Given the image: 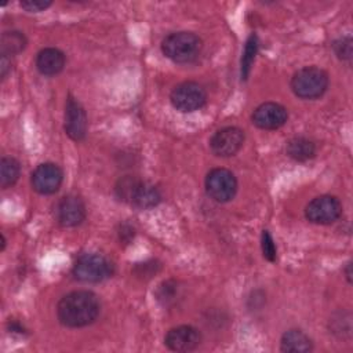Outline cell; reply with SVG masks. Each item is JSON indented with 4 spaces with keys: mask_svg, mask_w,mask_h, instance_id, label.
Wrapping results in <instances>:
<instances>
[{
    "mask_svg": "<svg viewBox=\"0 0 353 353\" xmlns=\"http://www.w3.org/2000/svg\"><path fill=\"white\" fill-rule=\"evenodd\" d=\"M99 312V298L87 290H77L63 295L57 306L59 323L69 328H81L92 324Z\"/></svg>",
    "mask_w": 353,
    "mask_h": 353,
    "instance_id": "1",
    "label": "cell"
},
{
    "mask_svg": "<svg viewBox=\"0 0 353 353\" xmlns=\"http://www.w3.org/2000/svg\"><path fill=\"white\" fill-rule=\"evenodd\" d=\"M114 192L121 201L139 210L153 208L161 201V193L153 183L132 175L120 178L114 185Z\"/></svg>",
    "mask_w": 353,
    "mask_h": 353,
    "instance_id": "2",
    "label": "cell"
},
{
    "mask_svg": "<svg viewBox=\"0 0 353 353\" xmlns=\"http://www.w3.org/2000/svg\"><path fill=\"white\" fill-rule=\"evenodd\" d=\"M203 41L193 32H174L161 41L163 54L175 63L193 62L201 52Z\"/></svg>",
    "mask_w": 353,
    "mask_h": 353,
    "instance_id": "3",
    "label": "cell"
},
{
    "mask_svg": "<svg viewBox=\"0 0 353 353\" xmlns=\"http://www.w3.org/2000/svg\"><path fill=\"white\" fill-rule=\"evenodd\" d=\"M328 88V74L317 66H305L291 79L292 92L302 99L320 98Z\"/></svg>",
    "mask_w": 353,
    "mask_h": 353,
    "instance_id": "4",
    "label": "cell"
},
{
    "mask_svg": "<svg viewBox=\"0 0 353 353\" xmlns=\"http://www.w3.org/2000/svg\"><path fill=\"white\" fill-rule=\"evenodd\" d=\"M114 272L113 263L101 254H83L73 266V276L84 283H99Z\"/></svg>",
    "mask_w": 353,
    "mask_h": 353,
    "instance_id": "5",
    "label": "cell"
},
{
    "mask_svg": "<svg viewBox=\"0 0 353 353\" xmlns=\"http://www.w3.org/2000/svg\"><path fill=\"white\" fill-rule=\"evenodd\" d=\"M171 105L183 113H190L201 109L207 102L204 87L196 81H183L174 87L170 94Z\"/></svg>",
    "mask_w": 353,
    "mask_h": 353,
    "instance_id": "6",
    "label": "cell"
},
{
    "mask_svg": "<svg viewBox=\"0 0 353 353\" xmlns=\"http://www.w3.org/2000/svg\"><path fill=\"white\" fill-rule=\"evenodd\" d=\"M205 192L216 203L230 201L237 192V179L226 168H214L205 176Z\"/></svg>",
    "mask_w": 353,
    "mask_h": 353,
    "instance_id": "7",
    "label": "cell"
},
{
    "mask_svg": "<svg viewBox=\"0 0 353 353\" xmlns=\"http://www.w3.org/2000/svg\"><path fill=\"white\" fill-rule=\"evenodd\" d=\"M342 214V204L335 196L323 194L314 197L305 208V216L309 222L317 225H330Z\"/></svg>",
    "mask_w": 353,
    "mask_h": 353,
    "instance_id": "8",
    "label": "cell"
},
{
    "mask_svg": "<svg viewBox=\"0 0 353 353\" xmlns=\"http://www.w3.org/2000/svg\"><path fill=\"white\" fill-rule=\"evenodd\" d=\"M244 131L239 127H223L211 137L210 148L215 156L230 157L241 149L244 143Z\"/></svg>",
    "mask_w": 353,
    "mask_h": 353,
    "instance_id": "9",
    "label": "cell"
},
{
    "mask_svg": "<svg viewBox=\"0 0 353 353\" xmlns=\"http://www.w3.org/2000/svg\"><path fill=\"white\" fill-rule=\"evenodd\" d=\"M88 130V120L81 103L72 95L68 97L65 103V132L76 142L85 138Z\"/></svg>",
    "mask_w": 353,
    "mask_h": 353,
    "instance_id": "10",
    "label": "cell"
},
{
    "mask_svg": "<svg viewBox=\"0 0 353 353\" xmlns=\"http://www.w3.org/2000/svg\"><path fill=\"white\" fill-rule=\"evenodd\" d=\"M32 186L40 194L55 193L63 181V172L59 165L54 163L39 164L32 172Z\"/></svg>",
    "mask_w": 353,
    "mask_h": 353,
    "instance_id": "11",
    "label": "cell"
},
{
    "mask_svg": "<svg viewBox=\"0 0 353 353\" xmlns=\"http://www.w3.org/2000/svg\"><path fill=\"white\" fill-rule=\"evenodd\" d=\"M252 123L261 130H277L288 119L287 109L276 102H263L252 112Z\"/></svg>",
    "mask_w": 353,
    "mask_h": 353,
    "instance_id": "12",
    "label": "cell"
},
{
    "mask_svg": "<svg viewBox=\"0 0 353 353\" xmlns=\"http://www.w3.org/2000/svg\"><path fill=\"white\" fill-rule=\"evenodd\" d=\"M201 342V334L192 325H178L171 328L165 338V346L172 352H192L199 347Z\"/></svg>",
    "mask_w": 353,
    "mask_h": 353,
    "instance_id": "13",
    "label": "cell"
},
{
    "mask_svg": "<svg viewBox=\"0 0 353 353\" xmlns=\"http://www.w3.org/2000/svg\"><path fill=\"white\" fill-rule=\"evenodd\" d=\"M57 219L63 228H74L85 218V205L79 196H63L57 204Z\"/></svg>",
    "mask_w": 353,
    "mask_h": 353,
    "instance_id": "14",
    "label": "cell"
},
{
    "mask_svg": "<svg viewBox=\"0 0 353 353\" xmlns=\"http://www.w3.org/2000/svg\"><path fill=\"white\" fill-rule=\"evenodd\" d=\"M65 54L55 47L43 48L36 57V68L44 76H55L61 73L65 68Z\"/></svg>",
    "mask_w": 353,
    "mask_h": 353,
    "instance_id": "15",
    "label": "cell"
},
{
    "mask_svg": "<svg viewBox=\"0 0 353 353\" xmlns=\"http://www.w3.org/2000/svg\"><path fill=\"white\" fill-rule=\"evenodd\" d=\"M313 349L310 338L301 330H288L280 341V350L287 353H307Z\"/></svg>",
    "mask_w": 353,
    "mask_h": 353,
    "instance_id": "16",
    "label": "cell"
},
{
    "mask_svg": "<svg viewBox=\"0 0 353 353\" xmlns=\"http://www.w3.org/2000/svg\"><path fill=\"white\" fill-rule=\"evenodd\" d=\"M285 153L295 161H307L316 156V143L305 137H295L287 142Z\"/></svg>",
    "mask_w": 353,
    "mask_h": 353,
    "instance_id": "17",
    "label": "cell"
},
{
    "mask_svg": "<svg viewBox=\"0 0 353 353\" xmlns=\"http://www.w3.org/2000/svg\"><path fill=\"white\" fill-rule=\"evenodd\" d=\"M28 40L25 34L19 30H7L1 34L0 39V48L1 54H6L8 57L17 55L26 47Z\"/></svg>",
    "mask_w": 353,
    "mask_h": 353,
    "instance_id": "18",
    "label": "cell"
},
{
    "mask_svg": "<svg viewBox=\"0 0 353 353\" xmlns=\"http://www.w3.org/2000/svg\"><path fill=\"white\" fill-rule=\"evenodd\" d=\"M21 165L14 157H3L0 160V186L3 189L11 188L19 178Z\"/></svg>",
    "mask_w": 353,
    "mask_h": 353,
    "instance_id": "19",
    "label": "cell"
},
{
    "mask_svg": "<svg viewBox=\"0 0 353 353\" xmlns=\"http://www.w3.org/2000/svg\"><path fill=\"white\" fill-rule=\"evenodd\" d=\"M258 46H259V41H258V37L256 34H251L245 43V47H244V52H243V57H241V79L243 80H247L248 79V74L251 72V68H252V63H254V59H255V55L258 52Z\"/></svg>",
    "mask_w": 353,
    "mask_h": 353,
    "instance_id": "20",
    "label": "cell"
},
{
    "mask_svg": "<svg viewBox=\"0 0 353 353\" xmlns=\"http://www.w3.org/2000/svg\"><path fill=\"white\" fill-rule=\"evenodd\" d=\"M332 50L341 61H350L353 54V40L350 36H342L332 43Z\"/></svg>",
    "mask_w": 353,
    "mask_h": 353,
    "instance_id": "21",
    "label": "cell"
},
{
    "mask_svg": "<svg viewBox=\"0 0 353 353\" xmlns=\"http://www.w3.org/2000/svg\"><path fill=\"white\" fill-rule=\"evenodd\" d=\"M261 248H262V255L266 261L269 262H274L277 258V247L274 244V240L272 237V234L268 230L262 232V237H261Z\"/></svg>",
    "mask_w": 353,
    "mask_h": 353,
    "instance_id": "22",
    "label": "cell"
},
{
    "mask_svg": "<svg viewBox=\"0 0 353 353\" xmlns=\"http://www.w3.org/2000/svg\"><path fill=\"white\" fill-rule=\"evenodd\" d=\"M175 294H176V284L172 281H164L157 291V299L163 303H168L170 301L174 299Z\"/></svg>",
    "mask_w": 353,
    "mask_h": 353,
    "instance_id": "23",
    "label": "cell"
},
{
    "mask_svg": "<svg viewBox=\"0 0 353 353\" xmlns=\"http://www.w3.org/2000/svg\"><path fill=\"white\" fill-rule=\"evenodd\" d=\"M52 4L51 0H22L19 6L28 12H40Z\"/></svg>",
    "mask_w": 353,
    "mask_h": 353,
    "instance_id": "24",
    "label": "cell"
},
{
    "mask_svg": "<svg viewBox=\"0 0 353 353\" xmlns=\"http://www.w3.org/2000/svg\"><path fill=\"white\" fill-rule=\"evenodd\" d=\"M159 265H156V262L154 261H150V262H145V263H141V265H138L135 269H134V272H135V274L137 276H141V277H150V276H153L157 270H159Z\"/></svg>",
    "mask_w": 353,
    "mask_h": 353,
    "instance_id": "25",
    "label": "cell"
},
{
    "mask_svg": "<svg viewBox=\"0 0 353 353\" xmlns=\"http://www.w3.org/2000/svg\"><path fill=\"white\" fill-rule=\"evenodd\" d=\"M11 69H12L11 57H8L6 54H1L0 55V76H1V80H4L8 76Z\"/></svg>",
    "mask_w": 353,
    "mask_h": 353,
    "instance_id": "26",
    "label": "cell"
},
{
    "mask_svg": "<svg viewBox=\"0 0 353 353\" xmlns=\"http://www.w3.org/2000/svg\"><path fill=\"white\" fill-rule=\"evenodd\" d=\"M120 230H123V233L119 232L120 240H123V241H130V240L134 237V229H132L130 225H123Z\"/></svg>",
    "mask_w": 353,
    "mask_h": 353,
    "instance_id": "27",
    "label": "cell"
},
{
    "mask_svg": "<svg viewBox=\"0 0 353 353\" xmlns=\"http://www.w3.org/2000/svg\"><path fill=\"white\" fill-rule=\"evenodd\" d=\"M8 330H10V332H17V334H25L26 332L25 328L18 321H10L8 323Z\"/></svg>",
    "mask_w": 353,
    "mask_h": 353,
    "instance_id": "28",
    "label": "cell"
},
{
    "mask_svg": "<svg viewBox=\"0 0 353 353\" xmlns=\"http://www.w3.org/2000/svg\"><path fill=\"white\" fill-rule=\"evenodd\" d=\"M345 276L347 283H352V262H347L345 266Z\"/></svg>",
    "mask_w": 353,
    "mask_h": 353,
    "instance_id": "29",
    "label": "cell"
},
{
    "mask_svg": "<svg viewBox=\"0 0 353 353\" xmlns=\"http://www.w3.org/2000/svg\"><path fill=\"white\" fill-rule=\"evenodd\" d=\"M6 248V237L4 234H1V251Z\"/></svg>",
    "mask_w": 353,
    "mask_h": 353,
    "instance_id": "30",
    "label": "cell"
}]
</instances>
